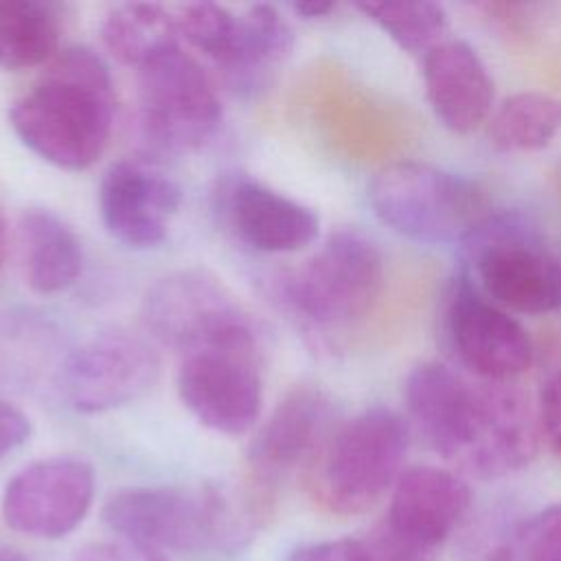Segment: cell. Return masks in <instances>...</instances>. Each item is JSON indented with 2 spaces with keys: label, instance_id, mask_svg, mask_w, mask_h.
Masks as SVG:
<instances>
[{
  "label": "cell",
  "instance_id": "obj_13",
  "mask_svg": "<svg viewBox=\"0 0 561 561\" xmlns=\"http://www.w3.org/2000/svg\"><path fill=\"white\" fill-rule=\"evenodd\" d=\"M94 469L70 456L44 458L20 469L4 486L2 517L9 528L39 539L75 530L94 500Z\"/></svg>",
  "mask_w": 561,
  "mask_h": 561
},
{
  "label": "cell",
  "instance_id": "obj_28",
  "mask_svg": "<svg viewBox=\"0 0 561 561\" xmlns=\"http://www.w3.org/2000/svg\"><path fill=\"white\" fill-rule=\"evenodd\" d=\"M68 561H167L162 552L116 539V541H92L72 552Z\"/></svg>",
  "mask_w": 561,
  "mask_h": 561
},
{
  "label": "cell",
  "instance_id": "obj_26",
  "mask_svg": "<svg viewBox=\"0 0 561 561\" xmlns=\"http://www.w3.org/2000/svg\"><path fill=\"white\" fill-rule=\"evenodd\" d=\"M173 18L178 35L224 72L234 55L239 13L215 2H186L175 7Z\"/></svg>",
  "mask_w": 561,
  "mask_h": 561
},
{
  "label": "cell",
  "instance_id": "obj_7",
  "mask_svg": "<svg viewBox=\"0 0 561 561\" xmlns=\"http://www.w3.org/2000/svg\"><path fill=\"white\" fill-rule=\"evenodd\" d=\"M462 248L486 298L522 313L561 307V261L522 213H489Z\"/></svg>",
  "mask_w": 561,
  "mask_h": 561
},
{
  "label": "cell",
  "instance_id": "obj_9",
  "mask_svg": "<svg viewBox=\"0 0 561 561\" xmlns=\"http://www.w3.org/2000/svg\"><path fill=\"white\" fill-rule=\"evenodd\" d=\"M136 72L140 131L153 149L188 153L217 134L224 107L213 77L195 57L173 46Z\"/></svg>",
  "mask_w": 561,
  "mask_h": 561
},
{
  "label": "cell",
  "instance_id": "obj_21",
  "mask_svg": "<svg viewBox=\"0 0 561 561\" xmlns=\"http://www.w3.org/2000/svg\"><path fill=\"white\" fill-rule=\"evenodd\" d=\"M294 48V31L285 15L272 4H252L239 13V37L224 77L232 88L256 90L270 72L280 66Z\"/></svg>",
  "mask_w": 561,
  "mask_h": 561
},
{
  "label": "cell",
  "instance_id": "obj_29",
  "mask_svg": "<svg viewBox=\"0 0 561 561\" xmlns=\"http://www.w3.org/2000/svg\"><path fill=\"white\" fill-rule=\"evenodd\" d=\"M287 561H375L366 541L331 539L300 546Z\"/></svg>",
  "mask_w": 561,
  "mask_h": 561
},
{
  "label": "cell",
  "instance_id": "obj_22",
  "mask_svg": "<svg viewBox=\"0 0 561 561\" xmlns=\"http://www.w3.org/2000/svg\"><path fill=\"white\" fill-rule=\"evenodd\" d=\"M101 39L116 61L136 70L156 55L180 46L173 11L156 2L114 7L101 24Z\"/></svg>",
  "mask_w": 561,
  "mask_h": 561
},
{
  "label": "cell",
  "instance_id": "obj_31",
  "mask_svg": "<svg viewBox=\"0 0 561 561\" xmlns=\"http://www.w3.org/2000/svg\"><path fill=\"white\" fill-rule=\"evenodd\" d=\"M28 436H31L28 416L18 405L0 397V458L22 447L28 440Z\"/></svg>",
  "mask_w": 561,
  "mask_h": 561
},
{
  "label": "cell",
  "instance_id": "obj_27",
  "mask_svg": "<svg viewBox=\"0 0 561 561\" xmlns=\"http://www.w3.org/2000/svg\"><path fill=\"white\" fill-rule=\"evenodd\" d=\"M486 561H561V504L524 519Z\"/></svg>",
  "mask_w": 561,
  "mask_h": 561
},
{
  "label": "cell",
  "instance_id": "obj_23",
  "mask_svg": "<svg viewBox=\"0 0 561 561\" xmlns=\"http://www.w3.org/2000/svg\"><path fill=\"white\" fill-rule=\"evenodd\" d=\"M61 26L55 9L33 0H0V66H46L59 53Z\"/></svg>",
  "mask_w": 561,
  "mask_h": 561
},
{
  "label": "cell",
  "instance_id": "obj_34",
  "mask_svg": "<svg viewBox=\"0 0 561 561\" xmlns=\"http://www.w3.org/2000/svg\"><path fill=\"white\" fill-rule=\"evenodd\" d=\"M0 561H28L20 550L9 548V546H0Z\"/></svg>",
  "mask_w": 561,
  "mask_h": 561
},
{
  "label": "cell",
  "instance_id": "obj_20",
  "mask_svg": "<svg viewBox=\"0 0 561 561\" xmlns=\"http://www.w3.org/2000/svg\"><path fill=\"white\" fill-rule=\"evenodd\" d=\"M59 324L37 309H11L0 316V388L28 390L53 377L66 359Z\"/></svg>",
  "mask_w": 561,
  "mask_h": 561
},
{
  "label": "cell",
  "instance_id": "obj_14",
  "mask_svg": "<svg viewBox=\"0 0 561 561\" xmlns=\"http://www.w3.org/2000/svg\"><path fill=\"white\" fill-rule=\"evenodd\" d=\"M182 204L180 184L147 160H118L99 184V215L112 239L131 250L158 248Z\"/></svg>",
  "mask_w": 561,
  "mask_h": 561
},
{
  "label": "cell",
  "instance_id": "obj_15",
  "mask_svg": "<svg viewBox=\"0 0 561 561\" xmlns=\"http://www.w3.org/2000/svg\"><path fill=\"white\" fill-rule=\"evenodd\" d=\"M215 210L234 239L265 254L302 250L320 234L313 208L250 175L226 178L215 191Z\"/></svg>",
  "mask_w": 561,
  "mask_h": 561
},
{
  "label": "cell",
  "instance_id": "obj_4",
  "mask_svg": "<svg viewBox=\"0 0 561 561\" xmlns=\"http://www.w3.org/2000/svg\"><path fill=\"white\" fill-rule=\"evenodd\" d=\"M383 285V256L359 230L333 232L305 263L267 280L274 305L305 333L324 340L359 322Z\"/></svg>",
  "mask_w": 561,
  "mask_h": 561
},
{
  "label": "cell",
  "instance_id": "obj_33",
  "mask_svg": "<svg viewBox=\"0 0 561 561\" xmlns=\"http://www.w3.org/2000/svg\"><path fill=\"white\" fill-rule=\"evenodd\" d=\"M7 250H9V226H7L4 213L0 208V270H2L4 259H7Z\"/></svg>",
  "mask_w": 561,
  "mask_h": 561
},
{
  "label": "cell",
  "instance_id": "obj_6",
  "mask_svg": "<svg viewBox=\"0 0 561 561\" xmlns=\"http://www.w3.org/2000/svg\"><path fill=\"white\" fill-rule=\"evenodd\" d=\"M368 202L381 224L421 243H462L491 213L476 182L423 162L383 167L370 180Z\"/></svg>",
  "mask_w": 561,
  "mask_h": 561
},
{
  "label": "cell",
  "instance_id": "obj_1",
  "mask_svg": "<svg viewBox=\"0 0 561 561\" xmlns=\"http://www.w3.org/2000/svg\"><path fill=\"white\" fill-rule=\"evenodd\" d=\"M20 142L44 162L81 171L107 149L114 88L107 64L85 46L59 50L9 112Z\"/></svg>",
  "mask_w": 561,
  "mask_h": 561
},
{
  "label": "cell",
  "instance_id": "obj_19",
  "mask_svg": "<svg viewBox=\"0 0 561 561\" xmlns=\"http://www.w3.org/2000/svg\"><path fill=\"white\" fill-rule=\"evenodd\" d=\"M18 250L24 283L39 296L61 294L83 272V245L72 226L50 208L33 206L18 219Z\"/></svg>",
  "mask_w": 561,
  "mask_h": 561
},
{
  "label": "cell",
  "instance_id": "obj_2",
  "mask_svg": "<svg viewBox=\"0 0 561 561\" xmlns=\"http://www.w3.org/2000/svg\"><path fill=\"white\" fill-rule=\"evenodd\" d=\"M272 511L243 484L131 486L107 497L101 517L118 539L158 552L241 548Z\"/></svg>",
  "mask_w": 561,
  "mask_h": 561
},
{
  "label": "cell",
  "instance_id": "obj_25",
  "mask_svg": "<svg viewBox=\"0 0 561 561\" xmlns=\"http://www.w3.org/2000/svg\"><path fill=\"white\" fill-rule=\"evenodd\" d=\"M357 9L368 15L394 44L414 55H425L440 44L447 33V13L436 2H362Z\"/></svg>",
  "mask_w": 561,
  "mask_h": 561
},
{
  "label": "cell",
  "instance_id": "obj_16",
  "mask_svg": "<svg viewBox=\"0 0 561 561\" xmlns=\"http://www.w3.org/2000/svg\"><path fill=\"white\" fill-rule=\"evenodd\" d=\"M447 329L460 362L480 379L508 381L533 362L528 331L467 276H460L454 289Z\"/></svg>",
  "mask_w": 561,
  "mask_h": 561
},
{
  "label": "cell",
  "instance_id": "obj_12",
  "mask_svg": "<svg viewBox=\"0 0 561 561\" xmlns=\"http://www.w3.org/2000/svg\"><path fill=\"white\" fill-rule=\"evenodd\" d=\"M335 430V403L316 386H296L274 405L245 451V486L270 506L280 484L307 462L313 465Z\"/></svg>",
  "mask_w": 561,
  "mask_h": 561
},
{
  "label": "cell",
  "instance_id": "obj_18",
  "mask_svg": "<svg viewBox=\"0 0 561 561\" xmlns=\"http://www.w3.org/2000/svg\"><path fill=\"white\" fill-rule=\"evenodd\" d=\"M423 85L438 123L456 134L480 127L493 105V79L462 39H443L423 55Z\"/></svg>",
  "mask_w": 561,
  "mask_h": 561
},
{
  "label": "cell",
  "instance_id": "obj_11",
  "mask_svg": "<svg viewBox=\"0 0 561 561\" xmlns=\"http://www.w3.org/2000/svg\"><path fill=\"white\" fill-rule=\"evenodd\" d=\"M158 375L160 357L145 337L107 331L70 348L53 383L75 412L101 414L140 399Z\"/></svg>",
  "mask_w": 561,
  "mask_h": 561
},
{
  "label": "cell",
  "instance_id": "obj_10",
  "mask_svg": "<svg viewBox=\"0 0 561 561\" xmlns=\"http://www.w3.org/2000/svg\"><path fill=\"white\" fill-rule=\"evenodd\" d=\"M261 344H230L182 355L175 390L182 405L208 430L250 432L263 410Z\"/></svg>",
  "mask_w": 561,
  "mask_h": 561
},
{
  "label": "cell",
  "instance_id": "obj_30",
  "mask_svg": "<svg viewBox=\"0 0 561 561\" xmlns=\"http://www.w3.org/2000/svg\"><path fill=\"white\" fill-rule=\"evenodd\" d=\"M539 427L550 447L561 456V370L548 377L541 386Z\"/></svg>",
  "mask_w": 561,
  "mask_h": 561
},
{
  "label": "cell",
  "instance_id": "obj_5",
  "mask_svg": "<svg viewBox=\"0 0 561 561\" xmlns=\"http://www.w3.org/2000/svg\"><path fill=\"white\" fill-rule=\"evenodd\" d=\"M408 423L386 405H373L337 425L316 456L311 489L335 515L370 511L403 473Z\"/></svg>",
  "mask_w": 561,
  "mask_h": 561
},
{
  "label": "cell",
  "instance_id": "obj_32",
  "mask_svg": "<svg viewBox=\"0 0 561 561\" xmlns=\"http://www.w3.org/2000/svg\"><path fill=\"white\" fill-rule=\"evenodd\" d=\"M335 9L333 2H294L291 4V11L298 13L300 18H307V20H320V18H327L331 11Z\"/></svg>",
  "mask_w": 561,
  "mask_h": 561
},
{
  "label": "cell",
  "instance_id": "obj_8",
  "mask_svg": "<svg viewBox=\"0 0 561 561\" xmlns=\"http://www.w3.org/2000/svg\"><path fill=\"white\" fill-rule=\"evenodd\" d=\"M145 331L182 355L230 344H261V327L221 278L178 270L158 278L142 298Z\"/></svg>",
  "mask_w": 561,
  "mask_h": 561
},
{
  "label": "cell",
  "instance_id": "obj_17",
  "mask_svg": "<svg viewBox=\"0 0 561 561\" xmlns=\"http://www.w3.org/2000/svg\"><path fill=\"white\" fill-rule=\"evenodd\" d=\"M469 506L471 489L460 473L434 465L408 467L392 486L383 528L430 554L451 535Z\"/></svg>",
  "mask_w": 561,
  "mask_h": 561
},
{
  "label": "cell",
  "instance_id": "obj_24",
  "mask_svg": "<svg viewBox=\"0 0 561 561\" xmlns=\"http://www.w3.org/2000/svg\"><path fill=\"white\" fill-rule=\"evenodd\" d=\"M561 131V99L546 92H517L495 110L489 136L500 151H537Z\"/></svg>",
  "mask_w": 561,
  "mask_h": 561
},
{
  "label": "cell",
  "instance_id": "obj_3",
  "mask_svg": "<svg viewBox=\"0 0 561 561\" xmlns=\"http://www.w3.org/2000/svg\"><path fill=\"white\" fill-rule=\"evenodd\" d=\"M423 438L456 471L491 480L535 458L539 430L528 399L508 381L460 379Z\"/></svg>",
  "mask_w": 561,
  "mask_h": 561
}]
</instances>
